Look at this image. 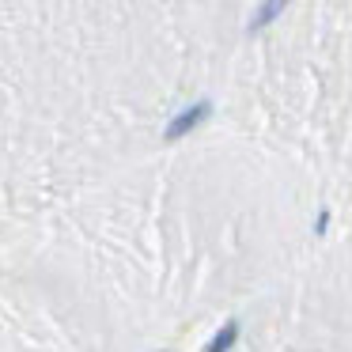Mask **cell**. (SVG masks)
Instances as JSON below:
<instances>
[{
    "instance_id": "cell-1",
    "label": "cell",
    "mask_w": 352,
    "mask_h": 352,
    "mask_svg": "<svg viewBox=\"0 0 352 352\" xmlns=\"http://www.w3.org/2000/svg\"><path fill=\"white\" fill-rule=\"evenodd\" d=\"M208 114H212V102H208V99L193 102V107H186L178 118H170V125H167V133H163V137H167V140H182V137H190V133L197 129V125L205 122Z\"/></svg>"
},
{
    "instance_id": "cell-3",
    "label": "cell",
    "mask_w": 352,
    "mask_h": 352,
    "mask_svg": "<svg viewBox=\"0 0 352 352\" xmlns=\"http://www.w3.org/2000/svg\"><path fill=\"white\" fill-rule=\"evenodd\" d=\"M235 341H239V326H235V322H223V326L216 329V337L205 344V352H228Z\"/></svg>"
},
{
    "instance_id": "cell-2",
    "label": "cell",
    "mask_w": 352,
    "mask_h": 352,
    "mask_svg": "<svg viewBox=\"0 0 352 352\" xmlns=\"http://www.w3.org/2000/svg\"><path fill=\"white\" fill-rule=\"evenodd\" d=\"M288 4H292V0H261L258 8H254L250 23H246V34H258L261 27H269V23H273V19H280Z\"/></svg>"
}]
</instances>
